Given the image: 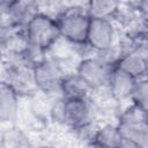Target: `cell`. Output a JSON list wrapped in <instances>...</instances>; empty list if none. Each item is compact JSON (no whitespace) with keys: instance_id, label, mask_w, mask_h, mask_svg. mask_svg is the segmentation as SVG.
Listing matches in <instances>:
<instances>
[{"instance_id":"obj_9","label":"cell","mask_w":148,"mask_h":148,"mask_svg":"<svg viewBox=\"0 0 148 148\" xmlns=\"http://www.w3.org/2000/svg\"><path fill=\"white\" fill-rule=\"evenodd\" d=\"M136 82L138 80L135 77L114 66L111 72L106 88L114 101L123 102L128 98H132Z\"/></svg>"},{"instance_id":"obj_12","label":"cell","mask_w":148,"mask_h":148,"mask_svg":"<svg viewBox=\"0 0 148 148\" xmlns=\"http://www.w3.org/2000/svg\"><path fill=\"white\" fill-rule=\"evenodd\" d=\"M121 138L117 124H104L92 132L91 142L95 148H117Z\"/></svg>"},{"instance_id":"obj_8","label":"cell","mask_w":148,"mask_h":148,"mask_svg":"<svg viewBox=\"0 0 148 148\" xmlns=\"http://www.w3.org/2000/svg\"><path fill=\"white\" fill-rule=\"evenodd\" d=\"M116 67L136 80L146 77L148 75V52L138 49H127L123 51Z\"/></svg>"},{"instance_id":"obj_14","label":"cell","mask_w":148,"mask_h":148,"mask_svg":"<svg viewBox=\"0 0 148 148\" xmlns=\"http://www.w3.org/2000/svg\"><path fill=\"white\" fill-rule=\"evenodd\" d=\"M120 7V2L117 1H89L86 5L87 14L90 18H106L112 20L117 10Z\"/></svg>"},{"instance_id":"obj_10","label":"cell","mask_w":148,"mask_h":148,"mask_svg":"<svg viewBox=\"0 0 148 148\" xmlns=\"http://www.w3.org/2000/svg\"><path fill=\"white\" fill-rule=\"evenodd\" d=\"M18 117V94L7 83L0 87V119L3 124L14 126Z\"/></svg>"},{"instance_id":"obj_19","label":"cell","mask_w":148,"mask_h":148,"mask_svg":"<svg viewBox=\"0 0 148 148\" xmlns=\"http://www.w3.org/2000/svg\"><path fill=\"white\" fill-rule=\"evenodd\" d=\"M35 148H57L56 146H52V145H40V146H37Z\"/></svg>"},{"instance_id":"obj_7","label":"cell","mask_w":148,"mask_h":148,"mask_svg":"<svg viewBox=\"0 0 148 148\" xmlns=\"http://www.w3.org/2000/svg\"><path fill=\"white\" fill-rule=\"evenodd\" d=\"M116 28L112 20L90 18L87 44L94 52H101L114 46Z\"/></svg>"},{"instance_id":"obj_16","label":"cell","mask_w":148,"mask_h":148,"mask_svg":"<svg viewBox=\"0 0 148 148\" xmlns=\"http://www.w3.org/2000/svg\"><path fill=\"white\" fill-rule=\"evenodd\" d=\"M147 121H148V116L133 102L120 113L118 118V123H147Z\"/></svg>"},{"instance_id":"obj_3","label":"cell","mask_w":148,"mask_h":148,"mask_svg":"<svg viewBox=\"0 0 148 148\" xmlns=\"http://www.w3.org/2000/svg\"><path fill=\"white\" fill-rule=\"evenodd\" d=\"M29 44L47 52L60 38V31L56 17L39 12L24 29Z\"/></svg>"},{"instance_id":"obj_11","label":"cell","mask_w":148,"mask_h":148,"mask_svg":"<svg viewBox=\"0 0 148 148\" xmlns=\"http://www.w3.org/2000/svg\"><path fill=\"white\" fill-rule=\"evenodd\" d=\"M91 88L83 81V79L75 73H67L60 86V97L64 99L89 97Z\"/></svg>"},{"instance_id":"obj_6","label":"cell","mask_w":148,"mask_h":148,"mask_svg":"<svg viewBox=\"0 0 148 148\" xmlns=\"http://www.w3.org/2000/svg\"><path fill=\"white\" fill-rule=\"evenodd\" d=\"M1 12L2 17L6 16L7 23L14 28L24 30L30 21L35 17L36 14L39 13L38 3L34 1H2L1 2Z\"/></svg>"},{"instance_id":"obj_4","label":"cell","mask_w":148,"mask_h":148,"mask_svg":"<svg viewBox=\"0 0 148 148\" xmlns=\"http://www.w3.org/2000/svg\"><path fill=\"white\" fill-rule=\"evenodd\" d=\"M66 74L67 73L64 72L60 61L56 58L45 57L32 68L35 87L45 95H60L61 81Z\"/></svg>"},{"instance_id":"obj_18","label":"cell","mask_w":148,"mask_h":148,"mask_svg":"<svg viewBox=\"0 0 148 148\" xmlns=\"http://www.w3.org/2000/svg\"><path fill=\"white\" fill-rule=\"evenodd\" d=\"M117 148H142V147L140 145L135 143L132 140H128L126 138H121V140H120V142H119Z\"/></svg>"},{"instance_id":"obj_15","label":"cell","mask_w":148,"mask_h":148,"mask_svg":"<svg viewBox=\"0 0 148 148\" xmlns=\"http://www.w3.org/2000/svg\"><path fill=\"white\" fill-rule=\"evenodd\" d=\"M131 101L148 116V76L138 80Z\"/></svg>"},{"instance_id":"obj_1","label":"cell","mask_w":148,"mask_h":148,"mask_svg":"<svg viewBox=\"0 0 148 148\" xmlns=\"http://www.w3.org/2000/svg\"><path fill=\"white\" fill-rule=\"evenodd\" d=\"M51 114L56 113V120H61L73 130L89 127L95 116V105L90 97L64 99L60 97L51 108Z\"/></svg>"},{"instance_id":"obj_5","label":"cell","mask_w":148,"mask_h":148,"mask_svg":"<svg viewBox=\"0 0 148 148\" xmlns=\"http://www.w3.org/2000/svg\"><path fill=\"white\" fill-rule=\"evenodd\" d=\"M113 67L103 62L96 56L84 57L76 66V73L91 88V90L106 88Z\"/></svg>"},{"instance_id":"obj_2","label":"cell","mask_w":148,"mask_h":148,"mask_svg":"<svg viewBox=\"0 0 148 148\" xmlns=\"http://www.w3.org/2000/svg\"><path fill=\"white\" fill-rule=\"evenodd\" d=\"M60 36L73 45H82L87 43L90 17L86 8L69 7L62 9L56 16Z\"/></svg>"},{"instance_id":"obj_20","label":"cell","mask_w":148,"mask_h":148,"mask_svg":"<svg viewBox=\"0 0 148 148\" xmlns=\"http://www.w3.org/2000/svg\"><path fill=\"white\" fill-rule=\"evenodd\" d=\"M147 140H148V123H147Z\"/></svg>"},{"instance_id":"obj_13","label":"cell","mask_w":148,"mask_h":148,"mask_svg":"<svg viewBox=\"0 0 148 148\" xmlns=\"http://www.w3.org/2000/svg\"><path fill=\"white\" fill-rule=\"evenodd\" d=\"M147 123H117V126L123 138L134 141L142 148H148Z\"/></svg>"},{"instance_id":"obj_17","label":"cell","mask_w":148,"mask_h":148,"mask_svg":"<svg viewBox=\"0 0 148 148\" xmlns=\"http://www.w3.org/2000/svg\"><path fill=\"white\" fill-rule=\"evenodd\" d=\"M134 8L138 13V15L148 22V0H142V1H138L134 3Z\"/></svg>"},{"instance_id":"obj_21","label":"cell","mask_w":148,"mask_h":148,"mask_svg":"<svg viewBox=\"0 0 148 148\" xmlns=\"http://www.w3.org/2000/svg\"><path fill=\"white\" fill-rule=\"evenodd\" d=\"M94 148H95V147H94Z\"/></svg>"}]
</instances>
